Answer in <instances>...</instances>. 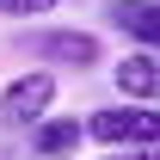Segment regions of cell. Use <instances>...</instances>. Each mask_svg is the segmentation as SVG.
I'll use <instances>...</instances> for the list:
<instances>
[{
  "label": "cell",
  "mask_w": 160,
  "mask_h": 160,
  "mask_svg": "<svg viewBox=\"0 0 160 160\" xmlns=\"http://www.w3.org/2000/svg\"><path fill=\"white\" fill-rule=\"evenodd\" d=\"M56 0H0V19H43Z\"/></svg>",
  "instance_id": "52a82bcc"
},
{
  "label": "cell",
  "mask_w": 160,
  "mask_h": 160,
  "mask_svg": "<svg viewBox=\"0 0 160 160\" xmlns=\"http://www.w3.org/2000/svg\"><path fill=\"white\" fill-rule=\"evenodd\" d=\"M86 136L105 148H160V105H148V99L99 105L86 117Z\"/></svg>",
  "instance_id": "6da1fadb"
},
{
  "label": "cell",
  "mask_w": 160,
  "mask_h": 160,
  "mask_svg": "<svg viewBox=\"0 0 160 160\" xmlns=\"http://www.w3.org/2000/svg\"><path fill=\"white\" fill-rule=\"evenodd\" d=\"M49 105H56V74L49 68H25L19 80L0 86V129H31Z\"/></svg>",
  "instance_id": "7a4b0ae2"
},
{
  "label": "cell",
  "mask_w": 160,
  "mask_h": 160,
  "mask_svg": "<svg viewBox=\"0 0 160 160\" xmlns=\"http://www.w3.org/2000/svg\"><path fill=\"white\" fill-rule=\"evenodd\" d=\"M19 49L25 56H43L49 68H99V56H105L92 31H31Z\"/></svg>",
  "instance_id": "3957f363"
},
{
  "label": "cell",
  "mask_w": 160,
  "mask_h": 160,
  "mask_svg": "<svg viewBox=\"0 0 160 160\" xmlns=\"http://www.w3.org/2000/svg\"><path fill=\"white\" fill-rule=\"evenodd\" d=\"M80 142H86V123L80 117H49V111H43V117L31 123V148H37L43 160H68Z\"/></svg>",
  "instance_id": "8992f818"
},
{
  "label": "cell",
  "mask_w": 160,
  "mask_h": 160,
  "mask_svg": "<svg viewBox=\"0 0 160 160\" xmlns=\"http://www.w3.org/2000/svg\"><path fill=\"white\" fill-rule=\"evenodd\" d=\"M111 80H117L123 99H148V105H160V49H136V56H123L117 68H111Z\"/></svg>",
  "instance_id": "5b68a950"
},
{
  "label": "cell",
  "mask_w": 160,
  "mask_h": 160,
  "mask_svg": "<svg viewBox=\"0 0 160 160\" xmlns=\"http://www.w3.org/2000/svg\"><path fill=\"white\" fill-rule=\"evenodd\" d=\"M105 25L123 31L136 49H160V0H111L105 6Z\"/></svg>",
  "instance_id": "277c9868"
},
{
  "label": "cell",
  "mask_w": 160,
  "mask_h": 160,
  "mask_svg": "<svg viewBox=\"0 0 160 160\" xmlns=\"http://www.w3.org/2000/svg\"><path fill=\"white\" fill-rule=\"evenodd\" d=\"M105 160H160V148H111Z\"/></svg>",
  "instance_id": "ba28073f"
}]
</instances>
